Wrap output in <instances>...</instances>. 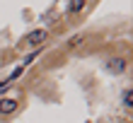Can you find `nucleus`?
I'll use <instances>...</instances> for the list:
<instances>
[{
  "instance_id": "f257e3e1",
  "label": "nucleus",
  "mask_w": 133,
  "mask_h": 123,
  "mask_svg": "<svg viewBox=\"0 0 133 123\" xmlns=\"http://www.w3.org/2000/svg\"><path fill=\"white\" fill-rule=\"evenodd\" d=\"M107 70H109V73H114V75L126 73V70H128V58H123V56H114V58H109V60H107Z\"/></svg>"
},
{
  "instance_id": "f03ea898",
  "label": "nucleus",
  "mask_w": 133,
  "mask_h": 123,
  "mask_svg": "<svg viewBox=\"0 0 133 123\" xmlns=\"http://www.w3.org/2000/svg\"><path fill=\"white\" fill-rule=\"evenodd\" d=\"M46 39H49V29H34V32L27 34L24 44H27V46H41Z\"/></svg>"
},
{
  "instance_id": "7ed1b4c3",
  "label": "nucleus",
  "mask_w": 133,
  "mask_h": 123,
  "mask_svg": "<svg viewBox=\"0 0 133 123\" xmlns=\"http://www.w3.org/2000/svg\"><path fill=\"white\" fill-rule=\"evenodd\" d=\"M17 99H0V116H10L17 111Z\"/></svg>"
},
{
  "instance_id": "20e7f679",
  "label": "nucleus",
  "mask_w": 133,
  "mask_h": 123,
  "mask_svg": "<svg viewBox=\"0 0 133 123\" xmlns=\"http://www.w3.org/2000/svg\"><path fill=\"white\" fill-rule=\"evenodd\" d=\"M87 10V0H70L68 3V12L70 15H82Z\"/></svg>"
},
{
  "instance_id": "39448f33",
  "label": "nucleus",
  "mask_w": 133,
  "mask_h": 123,
  "mask_svg": "<svg viewBox=\"0 0 133 123\" xmlns=\"http://www.w3.org/2000/svg\"><path fill=\"white\" fill-rule=\"evenodd\" d=\"M131 87H126V89H123V94H121V102H123V106H126V109H131V106H133V94H131Z\"/></svg>"
},
{
  "instance_id": "423d86ee",
  "label": "nucleus",
  "mask_w": 133,
  "mask_h": 123,
  "mask_svg": "<svg viewBox=\"0 0 133 123\" xmlns=\"http://www.w3.org/2000/svg\"><path fill=\"white\" fill-rule=\"evenodd\" d=\"M82 41H85V34H77V36H73V39L68 41V46H70V48H73V46H77V44H82Z\"/></svg>"
},
{
  "instance_id": "0eeeda50",
  "label": "nucleus",
  "mask_w": 133,
  "mask_h": 123,
  "mask_svg": "<svg viewBox=\"0 0 133 123\" xmlns=\"http://www.w3.org/2000/svg\"><path fill=\"white\" fill-rule=\"evenodd\" d=\"M22 73H24V65H19V68H17V70H15V73L10 75V77H7V82H12V80H17V77H19V75H22Z\"/></svg>"
},
{
  "instance_id": "6e6552de",
  "label": "nucleus",
  "mask_w": 133,
  "mask_h": 123,
  "mask_svg": "<svg viewBox=\"0 0 133 123\" xmlns=\"http://www.w3.org/2000/svg\"><path fill=\"white\" fill-rule=\"evenodd\" d=\"M36 56H39V53H29V56L24 58V63H22V65H29V63H32V60H34Z\"/></svg>"
}]
</instances>
